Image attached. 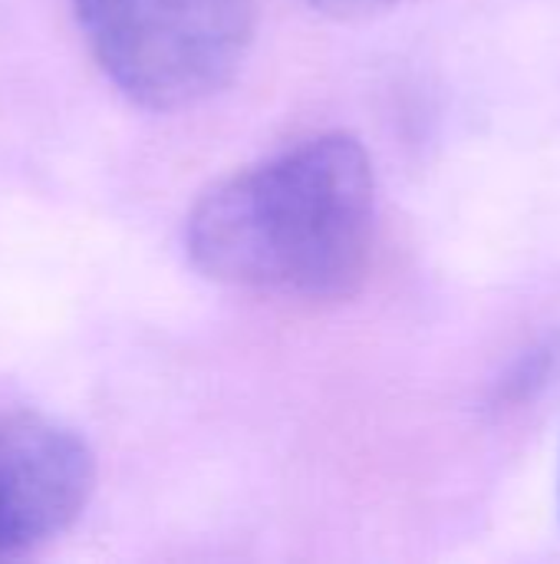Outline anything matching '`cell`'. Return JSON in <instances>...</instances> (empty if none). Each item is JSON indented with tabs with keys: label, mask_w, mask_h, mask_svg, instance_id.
Listing matches in <instances>:
<instances>
[{
	"label": "cell",
	"mask_w": 560,
	"mask_h": 564,
	"mask_svg": "<svg viewBox=\"0 0 560 564\" xmlns=\"http://www.w3.org/2000/svg\"><path fill=\"white\" fill-rule=\"evenodd\" d=\"M376 175L350 132L310 135L208 185L188 212L185 251L234 291L337 304L373 264Z\"/></svg>",
	"instance_id": "6da1fadb"
},
{
	"label": "cell",
	"mask_w": 560,
	"mask_h": 564,
	"mask_svg": "<svg viewBox=\"0 0 560 564\" xmlns=\"http://www.w3.org/2000/svg\"><path fill=\"white\" fill-rule=\"evenodd\" d=\"M96 489V456L66 423L43 413H0V558L69 532Z\"/></svg>",
	"instance_id": "3957f363"
},
{
	"label": "cell",
	"mask_w": 560,
	"mask_h": 564,
	"mask_svg": "<svg viewBox=\"0 0 560 564\" xmlns=\"http://www.w3.org/2000/svg\"><path fill=\"white\" fill-rule=\"evenodd\" d=\"M73 13L106 79L152 112L218 96L257 30V0H73Z\"/></svg>",
	"instance_id": "7a4b0ae2"
},
{
	"label": "cell",
	"mask_w": 560,
	"mask_h": 564,
	"mask_svg": "<svg viewBox=\"0 0 560 564\" xmlns=\"http://www.w3.org/2000/svg\"><path fill=\"white\" fill-rule=\"evenodd\" d=\"M310 10L330 17V20H347V23H356V20H373L386 10H393L399 0H304Z\"/></svg>",
	"instance_id": "277c9868"
}]
</instances>
